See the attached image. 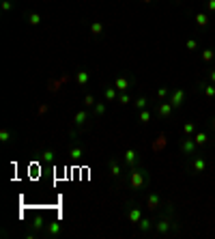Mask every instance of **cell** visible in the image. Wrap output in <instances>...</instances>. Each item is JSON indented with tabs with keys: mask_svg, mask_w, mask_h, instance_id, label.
<instances>
[{
	"mask_svg": "<svg viewBox=\"0 0 215 239\" xmlns=\"http://www.w3.org/2000/svg\"><path fill=\"white\" fill-rule=\"evenodd\" d=\"M183 90H174V95H172V106H181V101H183Z\"/></svg>",
	"mask_w": 215,
	"mask_h": 239,
	"instance_id": "1",
	"label": "cell"
},
{
	"mask_svg": "<svg viewBox=\"0 0 215 239\" xmlns=\"http://www.w3.org/2000/svg\"><path fill=\"white\" fill-rule=\"evenodd\" d=\"M194 149H196V144H194L192 140H185V142H183V151H185V153H192Z\"/></svg>",
	"mask_w": 215,
	"mask_h": 239,
	"instance_id": "2",
	"label": "cell"
},
{
	"mask_svg": "<svg viewBox=\"0 0 215 239\" xmlns=\"http://www.w3.org/2000/svg\"><path fill=\"white\" fill-rule=\"evenodd\" d=\"M207 140H209V136H207V134H198V136H196V144H204Z\"/></svg>",
	"mask_w": 215,
	"mask_h": 239,
	"instance_id": "3",
	"label": "cell"
},
{
	"mask_svg": "<svg viewBox=\"0 0 215 239\" xmlns=\"http://www.w3.org/2000/svg\"><path fill=\"white\" fill-rule=\"evenodd\" d=\"M194 170H198V172L204 170V162H202V160H196V162H194Z\"/></svg>",
	"mask_w": 215,
	"mask_h": 239,
	"instance_id": "4",
	"label": "cell"
},
{
	"mask_svg": "<svg viewBox=\"0 0 215 239\" xmlns=\"http://www.w3.org/2000/svg\"><path fill=\"white\" fill-rule=\"evenodd\" d=\"M207 22H209V17L200 13V15H198V24H200V26H207Z\"/></svg>",
	"mask_w": 215,
	"mask_h": 239,
	"instance_id": "5",
	"label": "cell"
},
{
	"mask_svg": "<svg viewBox=\"0 0 215 239\" xmlns=\"http://www.w3.org/2000/svg\"><path fill=\"white\" fill-rule=\"evenodd\" d=\"M159 112L164 114V116H166V114H170V106H168V104H164V106H161V110H159Z\"/></svg>",
	"mask_w": 215,
	"mask_h": 239,
	"instance_id": "6",
	"label": "cell"
},
{
	"mask_svg": "<svg viewBox=\"0 0 215 239\" xmlns=\"http://www.w3.org/2000/svg\"><path fill=\"white\" fill-rule=\"evenodd\" d=\"M202 56H204V60H211V58H213V52H211V50H204Z\"/></svg>",
	"mask_w": 215,
	"mask_h": 239,
	"instance_id": "7",
	"label": "cell"
},
{
	"mask_svg": "<svg viewBox=\"0 0 215 239\" xmlns=\"http://www.w3.org/2000/svg\"><path fill=\"white\" fill-rule=\"evenodd\" d=\"M157 203H159V198H157V196H151V198H148V205H151V207H155Z\"/></svg>",
	"mask_w": 215,
	"mask_h": 239,
	"instance_id": "8",
	"label": "cell"
},
{
	"mask_svg": "<svg viewBox=\"0 0 215 239\" xmlns=\"http://www.w3.org/2000/svg\"><path fill=\"white\" fill-rule=\"evenodd\" d=\"M204 90H207V95H209V97H213V95H215V88H213V86H207Z\"/></svg>",
	"mask_w": 215,
	"mask_h": 239,
	"instance_id": "9",
	"label": "cell"
},
{
	"mask_svg": "<svg viewBox=\"0 0 215 239\" xmlns=\"http://www.w3.org/2000/svg\"><path fill=\"white\" fill-rule=\"evenodd\" d=\"M194 132V125H185V134H192Z\"/></svg>",
	"mask_w": 215,
	"mask_h": 239,
	"instance_id": "10",
	"label": "cell"
},
{
	"mask_svg": "<svg viewBox=\"0 0 215 239\" xmlns=\"http://www.w3.org/2000/svg\"><path fill=\"white\" fill-rule=\"evenodd\" d=\"M209 9H213V11H215V0H211V2H209Z\"/></svg>",
	"mask_w": 215,
	"mask_h": 239,
	"instance_id": "11",
	"label": "cell"
},
{
	"mask_svg": "<svg viewBox=\"0 0 215 239\" xmlns=\"http://www.w3.org/2000/svg\"><path fill=\"white\" fill-rule=\"evenodd\" d=\"M211 80H213V82H215V71H211Z\"/></svg>",
	"mask_w": 215,
	"mask_h": 239,
	"instance_id": "12",
	"label": "cell"
},
{
	"mask_svg": "<svg viewBox=\"0 0 215 239\" xmlns=\"http://www.w3.org/2000/svg\"><path fill=\"white\" fill-rule=\"evenodd\" d=\"M213 125H215V121H213Z\"/></svg>",
	"mask_w": 215,
	"mask_h": 239,
	"instance_id": "13",
	"label": "cell"
}]
</instances>
